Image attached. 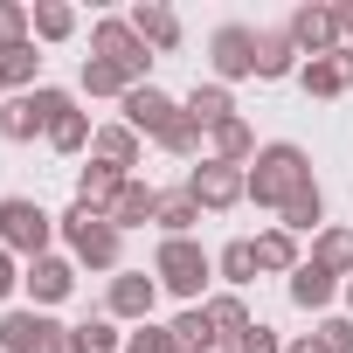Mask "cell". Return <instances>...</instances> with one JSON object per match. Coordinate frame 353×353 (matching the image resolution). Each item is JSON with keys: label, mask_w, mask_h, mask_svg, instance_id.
<instances>
[{"label": "cell", "mask_w": 353, "mask_h": 353, "mask_svg": "<svg viewBox=\"0 0 353 353\" xmlns=\"http://www.w3.org/2000/svg\"><path fill=\"white\" fill-rule=\"evenodd\" d=\"M305 188H319V181H312V159L298 145H284V139L277 145H256V166H250V201L256 208H277L284 215Z\"/></svg>", "instance_id": "6da1fadb"}, {"label": "cell", "mask_w": 353, "mask_h": 353, "mask_svg": "<svg viewBox=\"0 0 353 353\" xmlns=\"http://www.w3.org/2000/svg\"><path fill=\"white\" fill-rule=\"evenodd\" d=\"M152 277H159V291H173V298H188V305H208V277H215V256H208L194 236H159Z\"/></svg>", "instance_id": "7a4b0ae2"}, {"label": "cell", "mask_w": 353, "mask_h": 353, "mask_svg": "<svg viewBox=\"0 0 353 353\" xmlns=\"http://www.w3.org/2000/svg\"><path fill=\"white\" fill-rule=\"evenodd\" d=\"M49 236H56V215L28 194H8L0 201V250H14V256H49Z\"/></svg>", "instance_id": "3957f363"}, {"label": "cell", "mask_w": 353, "mask_h": 353, "mask_svg": "<svg viewBox=\"0 0 353 353\" xmlns=\"http://www.w3.org/2000/svg\"><path fill=\"white\" fill-rule=\"evenodd\" d=\"M63 236H70L77 263H90V270H118V256H125V236H118L97 208H83V201L63 215Z\"/></svg>", "instance_id": "277c9868"}, {"label": "cell", "mask_w": 353, "mask_h": 353, "mask_svg": "<svg viewBox=\"0 0 353 353\" xmlns=\"http://www.w3.org/2000/svg\"><path fill=\"white\" fill-rule=\"evenodd\" d=\"M188 194L201 201V215H222V208L250 201V173H243V166H229V159H201V166L188 173Z\"/></svg>", "instance_id": "5b68a950"}, {"label": "cell", "mask_w": 353, "mask_h": 353, "mask_svg": "<svg viewBox=\"0 0 353 353\" xmlns=\"http://www.w3.org/2000/svg\"><path fill=\"white\" fill-rule=\"evenodd\" d=\"M0 353H70V325L49 312H8L0 319Z\"/></svg>", "instance_id": "8992f818"}, {"label": "cell", "mask_w": 353, "mask_h": 353, "mask_svg": "<svg viewBox=\"0 0 353 353\" xmlns=\"http://www.w3.org/2000/svg\"><path fill=\"white\" fill-rule=\"evenodd\" d=\"M70 111V90H21V97H8V111H0V132L8 139H35V132H49L56 118Z\"/></svg>", "instance_id": "52a82bcc"}, {"label": "cell", "mask_w": 353, "mask_h": 353, "mask_svg": "<svg viewBox=\"0 0 353 353\" xmlns=\"http://www.w3.org/2000/svg\"><path fill=\"white\" fill-rule=\"evenodd\" d=\"M90 56H104V63H118V70H125L132 83H145V63H152L132 21H97V28H90Z\"/></svg>", "instance_id": "ba28073f"}, {"label": "cell", "mask_w": 353, "mask_h": 353, "mask_svg": "<svg viewBox=\"0 0 353 353\" xmlns=\"http://www.w3.org/2000/svg\"><path fill=\"white\" fill-rule=\"evenodd\" d=\"M208 63H215V77H222V83H236V77H256V28H243V21H222V28H215V42H208Z\"/></svg>", "instance_id": "9c48e42d"}, {"label": "cell", "mask_w": 353, "mask_h": 353, "mask_svg": "<svg viewBox=\"0 0 353 353\" xmlns=\"http://www.w3.org/2000/svg\"><path fill=\"white\" fill-rule=\"evenodd\" d=\"M104 305H111V319H132V325H145V319H152V305H159V277H145V270H118Z\"/></svg>", "instance_id": "30bf717a"}, {"label": "cell", "mask_w": 353, "mask_h": 353, "mask_svg": "<svg viewBox=\"0 0 353 353\" xmlns=\"http://www.w3.org/2000/svg\"><path fill=\"white\" fill-rule=\"evenodd\" d=\"M173 118H181V104H173L166 90H152V83H139V90H125V125H132L139 139H145V132L159 139V132H166Z\"/></svg>", "instance_id": "8fae6325"}, {"label": "cell", "mask_w": 353, "mask_h": 353, "mask_svg": "<svg viewBox=\"0 0 353 353\" xmlns=\"http://www.w3.org/2000/svg\"><path fill=\"white\" fill-rule=\"evenodd\" d=\"M21 284H28L35 312H42V305H63V298L77 291V263H63V256H35V263L21 270Z\"/></svg>", "instance_id": "7c38bea8"}, {"label": "cell", "mask_w": 353, "mask_h": 353, "mask_svg": "<svg viewBox=\"0 0 353 353\" xmlns=\"http://www.w3.org/2000/svg\"><path fill=\"white\" fill-rule=\"evenodd\" d=\"M284 28H291V42H298L305 56H332V49H339V21H332V8H298Z\"/></svg>", "instance_id": "4fadbf2b"}, {"label": "cell", "mask_w": 353, "mask_h": 353, "mask_svg": "<svg viewBox=\"0 0 353 353\" xmlns=\"http://www.w3.org/2000/svg\"><path fill=\"white\" fill-rule=\"evenodd\" d=\"M152 215H159V188H145V181H125V188H118V201L104 208V222H111L118 236H125V229H145Z\"/></svg>", "instance_id": "5bb4252c"}, {"label": "cell", "mask_w": 353, "mask_h": 353, "mask_svg": "<svg viewBox=\"0 0 353 353\" xmlns=\"http://www.w3.org/2000/svg\"><path fill=\"white\" fill-rule=\"evenodd\" d=\"M298 83H305L312 97H339V90H353V49H332V56H312V63L298 70Z\"/></svg>", "instance_id": "9a60e30c"}, {"label": "cell", "mask_w": 353, "mask_h": 353, "mask_svg": "<svg viewBox=\"0 0 353 353\" xmlns=\"http://www.w3.org/2000/svg\"><path fill=\"white\" fill-rule=\"evenodd\" d=\"M332 298H339V277H332V270H319V263L305 256V263L291 270V305H298V312H325Z\"/></svg>", "instance_id": "2e32d148"}, {"label": "cell", "mask_w": 353, "mask_h": 353, "mask_svg": "<svg viewBox=\"0 0 353 353\" xmlns=\"http://www.w3.org/2000/svg\"><path fill=\"white\" fill-rule=\"evenodd\" d=\"M298 70V42H291V28H256V77H291Z\"/></svg>", "instance_id": "e0dca14e"}, {"label": "cell", "mask_w": 353, "mask_h": 353, "mask_svg": "<svg viewBox=\"0 0 353 353\" xmlns=\"http://www.w3.org/2000/svg\"><path fill=\"white\" fill-rule=\"evenodd\" d=\"M125 181H132V173H118V166H104V159H90V166L77 173V201L104 215V208L118 201V188H125Z\"/></svg>", "instance_id": "ac0fdd59"}, {"label": "cell", "mask_w": 353, "mask_h": 353, "mask_svg": "<svg viewBox=\"0 0 353 353\" xmlns=\"http://www.w3.org/2000/svg\"><path fill=\"white\" fill-rule=\"evenodd\" d=\"M90 152L104 159V166H118V173H132L139 166V132L118 118V125H97V139H90Z\"/></svg>", "instance_id": "d6986e66"}, {"label": "cell", "mask_w": 353, "mask_h": 353, "mask_svg": "<svg viewBox=\"0 0 353 353\" xmlns=\"http://www.w3.org/2000/svg\"><path fill=\"white\" fill-rule=\"evenodd\" d=\"M201 312H208V325H215V339H222V346H236V339H243V332L256 325V319H250V305H243L236 291H215V298H208Z\"/></svg>", "instance_id": "ffe728a7"}, {"label": "cell", "mask_w": 353, "mask_h": 353, "mask_svg": "<svg viewBox=\"0 0 353 353\" xmlns=\"http://www.w3.org/2000/svg\"><path fill=\"white\" fill-rule=\"evenodd\" d=\"M312 263L332 277H353V229H319L312 236Z\"/></svg>", "instance_id": "44dd1931"}, {"label": "cell", "mask_w": 353, "mask_h": 353, "mask_svg": "<svg viewBox=\"0 0 353 353\" xmlns=\"http://www.w3.org/2000/svg\"><path fill=\"white\" fill-rule=\"evenodd\" d=\"M188 118H194L201 132H215V125H229V118H236V104H229V90H222V83H194Z\"/></svg>", "instance_id": "7402d4cb"}, {"label": "cell", "mask_w": 353, "mask_h": 353, "mask_svg": "<svg viewBox=\"0 0 353 353\" xmlns=\"http://www.w3.org/2000/svg\"><path fill=\"white\" fill-rule=\"evenodd\" d=\"M298 263H305V256H298V236H291V229H263V236H256V270H284V277H291Z\"/></svg>", "instance_id": "603a6c76"}, {"label": "cell", "mask_w": 353, "mask_h": 353, "mask_svg": "<svg viewBox=\"0 0 353 353\" xmlns=\"http://www.w3.org/2000/svg\"><path fill=\"white\" fill-rule=\"evenodd\" d=\"M152 222H159L166 236H188V229L201 222V201H194L188 188H166V194H159V215H152Z\"/></svg>", "instance_id": "cb8c5ba5"}, {"label": "cell", "mask_w": 353, "mask_h": 353, "mask_svg": "<svg viewBox=\"0 0 353 353\" xmlns=\"http://www.w3.org/2000/svg\"><path fill=\"white\" fill-rule=\"evenodd\" d=\"M77 83H83L90 97H125V90H139V83H132L118 63H104V56H83V77H77Z\"/></svg>", "instance_id": "d4e9b609"}, {"label": "cell", "mask_w": 353, "mask_h": 353, "mask_svg": "<svg viewBox=\"0 0 353 353\" xmlns=\"http://www.w3.org/2000/svg\"><path fill=\"white\" fill-rule=\"evenodd\" d=\"M70 353H125V332L111 319H83V325H70Z\"/></svg>", "instance_id": "484cf974"}, {"label": "cell", "mask_w": 353, "mask_h": 353, "mask_svg": "<svg viewBox=\"0 0 353 353\" xmlns=\"http://www.w3.org/2000/svg\"><path fill=\"white\" fill-rule=\"evenodd\" d=\"M173 339H181V353H215L222 339H215V325H208V312L201 305H188L181 319H173Z\"/></svg>", "instance_id": "4316f807"}, {"label": "cell", "mask_w": 353, "mask_h": 353, "mask_svg": "<svg viewBox=\"0 0 353 353\" xmlns=\"http://www.w3.org/2000/svg\"><path fill=\"white\" fill-rule=\"evenodd\" d=\"M208 139H215V159H229V166H243V159H256V132H250L243 118H229V125H215Z\"/></svg>", "instance_id": "83f0119b"}, {"label": "cell", "mask_w": 353, "mask_h": 353, "mask_svg": "<svg viewBox=\"0 0 353 353\" xmlns=\"http://www.w3.org/2000/svg\"><path fill=\"white\" fill-rule=\"evenodd\" d=\"M215 277H222L229 291H243V284H256V243H229V250L215 256Z\"/></svg>", "instance_id": "f1b7e54d"}, {"label": "cell", "mask_w": 353, "mask_h": 353, "mask_svg": "<svg viewBox=\"0 0 353 353\" xmlns=\"http://www.w3.org/2000/svg\"><path fill=\"white\" fill-rule=\"evenodd\" d=\"M132 28H139V42H152V49H173V42H181V21H173V8H139Z\"/></svg>", "instance_id": "f546056e"}, {"label": "cell", "mask_w": 353, "mask_h": 353, "mask_svg": "<svg viewBox=\"0 0 353 353\" xmlns=\"http://www.w3.org/2000/svg\"><path fill=\"white\" fill-rule=\"evenodd\" d=\"M90 139H97V125H90V118H83L77 104H70V111H63V118L49 125V145H56V152H83Z\"/></svg>", "instance_id": "4dcf8cb0"}, {"label": "cell", "mask_w": 353, "mask_h": 353, "mask_svg": "<svg viewBox=\"0 0 353 353\" xmlns=\"http://www.w3.org/2000/svg\"><path fill=\"white\" fill-rule=\"evenodd\" d=\"M284 229H291V236H319V229H325V194L305 188V194L284 208Z\"/></svg>", "instance_id": "1f68e13d"}, {"label": "cell", "mask_w": 353, "mask_h": 353, "mask_svg": "<svg viewBox=\"0 0 353 353\" xmlns=\"http://www.w3.org/2000/svg\"><path fill=\"white\" fill-rule=\"evenodd\" d=\"M35 70H42L35 42H14V49H0V83H14V90H28V83H35Z\"/></svg>", "instance_id": "d6a6232c"}, {"label": "cell", "mask_w": 353, "mask_h": 353, "mask_svg": "<svg viewBox=\"0 0 353 353\" xmlns=\"http://www.w3.org/2000/svg\"><path fill=\"white\" fill-rule=\"evenodd\" d=\"M159 145H166L173 159H194V152H201V125L188 118V104H181V118H173V125L159 132Z\"/></svg>", "instance_id": "836d02e7"}, {"label": "cell", "mask_w": 353, "mask_h": 353, "mask_svg": "<svg viewBox=\"0 0 353 353\" xmlns=\"http://www.w3.org/2000/svg\"><path fill=\"white\" fill-rule=\"evenodd\" d=\"M125 353H181V339H173V325H139V332H125Z\"/></svg>", "instance_id": "e575fe53"}, {"label": "cell", "mask_w": 353, "mask_h": 353, "mask_svg": "<svg viewBox=\"0 0 353 353\" xmlns=\"http://www.w3.org/2000/svg\"><path fill=\"white\" fill-rule=\"evenodd\" d=\"M70 28H77V14L63 8V0H42V8H35V35H42V42H63Z\"/></svg>", "instance_id": "d590c367"}, {"label": "cell", "mask_w": 353, "mask_h": 353, "mask_svg": "<svg viewBox=\"0 0 353 353\" xmlns=\"http://www.w3.org/2000/svg\"><path fill=\"white\" fill-rule=\"evenodd\" d=\"M312 339H319V353H353V319H339V312H332V319H319V332H312Z\"/></svg>", "instance_id": "8d00e7d4"}, {"label": "cell", "mask_w": 353, "mask_h": 353, "mask_svg": "<svg viewBox=\"0 0 353 353\" xmlns=\"http://www.w3.org/2000/svg\"><path fill=\"white\" fill-rule=\"evenodd\" d=\"M28 8H14V0H0V49H14V42H28Z\"/></svg>", "instance_id": "74e56055"}, {"label": "cell", "mask_w": 353, "mask_h": 353, "mask_svg": "<svg viewBox=\"0 0 353 353\" xmlns=\"http://www.w3.org/2000/svg\"><path fill=\"white\" fill-rule=\"evenodd\" d=\"M229 353H284V339H277V325H250Z\"/></svg>", "instance_id": "f35d334b"}, {"label": "cell", "mask_w": 353, "mask_h": 353, "mask_svg": "<svg viewBox=\"0 0 353 353\" xmlns=\"http://www.w3.org/2000/svg\"><path fill=\"white\" fill-rule=\"evenodd\" d=\"M14 284H21V270H14V250H0V298H8Z\"/></svg>", "instance_id": "ab89813d"}, {"label": "cell", "mask_w": 353, "mask_h": 353, "mask_svg": "<svg viewBox=\"0 0 353 353\" xmlns=\"http://www.w3.org/2000/svg\"><path fill=\"white\" fill-rule=\"evenodd\" d=\"M332 21H339V35H353V0H346V8H332Z\"/></svg>", "instance_id": "60d3db41"}, {"label": "cell", "mask_w": 353, "mask_h": 353, "mask_svg": "<svg viewBox=\"0 0 353 353\" xmlns=\"http://www.w3.org/2000/svg\"><path fill=\"white\" fill-rule=\"evenodd\" d=\"M346 312H353V277H346Z\"/></svg>", "instance_id": "b9f144b4"}]
</instances>
